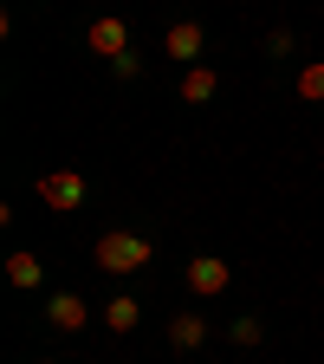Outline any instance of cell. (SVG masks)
Here are the masks:
<instances>
[{"label":"cell","instance_id":"obj_4","mask_svg":"<svg viewBox=\"0 0 324 364\" xmlns=\"http://www.w3.org/2000/svg\"><path fill=\"white\" fill-rule=\"evenodd\" d=\"M162 53L189 72V65H201V53H208V33H201V20H175L169 33H162Z\"/></svg>","mask_w":324,"mask_h":364},{"label":"cell","instance_id":"obj_5","mask_svg":"<svg viewBox=\"0 0 324 364\" xmlns=\"http://www.w3.org/2000/svg\"><path fill=\"white\" fill-rule=\"evenodd\" d=\"M84 46H91L98 59H123V53H130V26H123V14H98V20L84 26Z\"/></svg>","mask_w":324,"mask_h":364},{"label":"cell","instance_id":"obj_1","mask_svg":"<svg viewBox=\"0 0 324 364\" xmlns=\"http://www.w3.org/2000/svg\"><path fill=\"white\" fill-rule=\"evenodd\" d=\"M91 260H98L104 273H117V280H130V273H143V267L156 260V247H150L143 235H130V228H111V235L91 247Z\"/></svg>","mask_w":324,"mask_h":364},{"label":"cell","instance_id":"obj_6","mask_svg":"<svg viewBox=\"0 0 324 364\" xmlns=\"http://www.w3.org/2000/svg\"><path fill=\"white\" fill-rule=\"evenodd\" d=\"M45 318H52V332H84L91 326V306L78 293H52V299H45Z\"/></svg>","mask_w":324,"mask_h":364},{"label":"cell","instance_id":"obj_10","mask_svg":"<svg viewBox=\"0 0 324 364\" xmlns=\"http://www.w3.org/2000/svg\"><path fill=\"white\" fill-rule=\"evenodd\" d=\"M7 280H13L20 293H33V287L45 280V260H39V254H26V247H13V254H7Z\"/></svg>","mask_w":324,"mask_h":364},{"label":"cell","instance_id":"obj_12","mask_svg":"<svg viewBox=\"0 0 324 364\" xmlns=\"http://www.w3.org/2000/svg\"><path fill=\"white\" fill-rule=\"evenodd\" d=\"M227 332H234V345H259V338H266V326H259L253 312H240V318H234V326H227Z\"/></svg>","mask_w":324,"mask_h":364},{"label":"cell","instance_id":"obj_14","mask_svg":"<svg viewBox=\"0 0 324 364\" xmlns=\"http://www.w3.org/2000/svg\"><path fill=\"white\" fill-rule=\"evenodd\" d=\"M111 72L130 85V78H143V59H136V53H123V59H111Z\"/></svg>","mask_w":324,"mask_h":364},{"label":"cell","instance_id":"obj_13","mask_svg":"<svg viewBox=\"0 0 324 364\" xmlns=\"http://www.w3.org/2000/svg\"><path fill=\"white\" fill-rule=\"evenodd\" d=\"M292 46H298V39H292L286 26H272V33H266V53H272V59H286V53H292Z\"/></svg>","mask_w":324,"mask_h":364},{"label":"cell","instance_id":"obj_8","mask_svg":"<svg viewBox=\"0 0 324 364\" xmlns=\"http://www.w3.org/2000/svg\"><path fill=\"white\" fill-rule=\"evenodd\" d=\"M175 91H181V105H208L214 91H220V72H214V65H189Z\"/></svg>","mask_w":324,"mask_h":364},{"label":"cell","instance_id":"obj_9","mask_svg":"<svg viewBox=\"0 0 324 364\" xmlns=\"http://www.w3.org/2000/svg\"><path fill=\"white\" fill-rule=\"evenodd\" d=\"M104 326L111 332H136V326H143V299H136V293H111L104 299Z\"/></svg>","mask_w":324,"mask_h":364},{"label":"cell","instance_id":"obj_3","mask_svg":"<svg viewBox=\"0 0 324 364\" xmlns=\"http://www.w3.org/2000/svg\"><path fill=\"white\" fill-rule=\"evenodd\" d=\"M181 280H189V293H195V299H220L227 287H234V267H227V260H214V254H195Z\"/></svg>","mask_w":324,"mask_h":364},{"label":"cell","instance_id":"obj_11","mask_svg":"<svg viewBox=\"0 0 324 364\" xmlns=\"http://www.w3.org/2000/svg\"><path fill=\"white\" fill-rule=\"evenodd\" d=\"M298 98L305 105H324V59H305L298 65Z\"/></svg>","mask_w":324,"mask_h":364},{"label":"cell","instance_id":"obj_2","mask_svg":"<svg viewBox=\"0 0 324 364\" xmlns=\"http://www.w3.org/2000/svg\"><path fill=\"white\" fill-rule=\"evenodd\" d=\"M84 196H91V182H84L72 163H59V169H39V202L52 208V215H72V208H84Z\"/></svg>","mask_w":324,"mask_h":364},{"label":"cell","instance_id":"obj_7","mask_svg":"<svg viewBox=\"0 0 324 364\" xmlns=\"http://www.w3.org/2000/svg\"><path fill=\"white\" fill-rule=\"evenodd\" d=\"M169 345H175V351H201V345H208V318H201V312H175V318H169Z\"/></svg>","mask_w":324,"mask_h":364},{"label":"cell","instance_id":"obj_15","mask_svg":"<svg viewBox=\"0 0 324 364\" xmlns=\"http://www.w3.org/2000/svg\"><path fill=\"white\" fill-rule=\"evenodd\" d=\"M39 364H52V358H39Z\"/></svg>","mask_w":324,"mask_h":364}]
</instances>
